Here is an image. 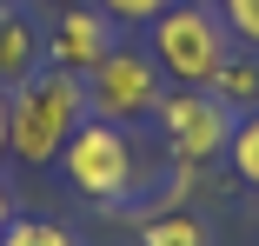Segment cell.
<instances>
[{"label": "cell", "mask_w": 259, "mask_h": 246, "mask_svg": "<svg viewBox=\"0 0 259 246\" xmlns=\"http://www.w3.org/2000/svg\"><path fill=\"white\" fill-rule=\"evenodd\" d=\"M54 167L67 173V186L80 193L87 207H126L133 193H140V180H146L133 127H113V120H100V113H87L73 127V140L60 146Z\"/></svg>", "instance_id": "cell-2"}, {"label": "cell", "mask_w": 259, "mask_h": 246, "mask_svg": "<svg viewBox=\"0 0 259 246\" xmlns=\"http://www.w3.org/2000/svg\"><path fill=\"white\" fill-rule=\"evenodd\" d=\"M0 246H80V233L67 226V220H47V213H14V226H7V239Z\"/></svg>", "instance_id": "cell-10"}, {"label": "cell", "mask_w": 259, "mask_h": 246, "mask_svg": "<svg viewBox=\"0 0 259 246\" xmlns=\"http://www.w3.org/2000/svg\"><path fill=\"white\" fill-rule=\"evenodd\" d=\"M140 246H213V226L186 207H160V213H146Z\"/></svg>", "instance_id": "cell-8"}, {"label": "cell", "mask_w": 259, "mask_h": 246, "mask_svg": "<svg viewBox=\"0 0 259 246\" xmlns=\"http://www.w3.org/2000/svg\"><path fill=\"white\" fill-rule=\"evenodd\" d=\"M7 7H20V0H0V14H7Z\"/></svg>", "instance_id": "cell-17"}, {"label": "cell", "mask_w": 259, "mask_h": 246, "mask_svg": "<svg viewBox=\"0 0 259 246\" xmlns=\"http://www.w3.org/2000/svg\"><path fill=\"white\" fill-rule=\"evenodd\" d=\"M7 113H14V160L20 167H54L73 127L87 120V73H67L47 60L33 80L7 87Z\"/></svg>", "instance_id": "cell-1"}, {"label": "cell", "mask_w": 259, "mask_h": 246, "mask_svg": "<svg viewBox=\"0 0 259 246\" xmlns=\"http://www.w3.org/2000/svg\"><path fill=\"white\" fill-rule=\"evenodd\" d=\"M206 7H220V0H206Z\"/></svg>", "instance_id": "cell-18"}, {"label": "cell", "mask_w": 259, "mask_h": 246, "mask_svg": "<svg viewBox=\"0 0 259 246\" xmlns=\"http://www.w3.org/2000/svg\"><path fill=\"white\" fill-rule=\"evenodd\" d=\"M47 67V33L27 7H7L0 14V87H20Z\"/></svg>", "instance_id": "cell-7"}, {"label": "cell", "mask_w": 259, "mask_h": 246, "mask_svg": "<svg viewBox=\"0 0 259 246\" xmlns=\"http://www.w3.org/2000/svg\"><path fill=\"white\" fill-rule=\"evenodd\" d=\"M153 120H160V133H166L173 167H213L233 146V127H239V113L220 100L213 87H166V100H160Z\"/></svg>", "instance_id": "cell-5"}, {"label": "cell", "mask_w": 259, "mask_h": 246, "mask_svg": "<svg viewBox=\"0 0 259 246\" xmlns=\"http://www.w3.org/2000/svg\"><path fill=\"white\" fill-rule=\"evenodd\" d=\"M226 160H233V173L259 193V113H239V127H233V146H226Z\"/></svg>", "instance_id": "cell-11"}, {"label": "cell", "mask_w": 259, "mask_h": 246, "mask_svg": "<svg viewBox=\"0 0 259 246\" xmlns=\"http://www.w3.org/2000/svg\"><path fill=\"white\" fill-rule=\"evenodd\" d=\"M40 7H67V0H40Z\"/></svg>", "instance_id": "cell-16"}, {"label": "cell", "mask_w": 259, "mask_h": 246, "mask_svg": "<svg viewBox=\"0 0 259 246\" xmlns=\"http://www.w3.org/2000/svg\"><path fill=\"white\" fill-rule=\"evenodd\" d=\"M146 54L160 60V73L173 87H213V73L233 60V33H226L220 7H206V0H173V7L146 27Z\"/></svg>", "instance_id": "cell-3"}, {"label": "cell", "mask_w": 259, "mask_h": 246, "mask_svg": "<svg viewBox=\"0 0 259 246\" xmlns=\"http://www.w3.org/2000/svg\"><path fill=\"white\" fill-rule=\"evenodd\" d=\"M220 20H226L233 47H246V54H259V0H220Z\"/></svg>", "instance_id": "cell-12"}, {"label": "cell", "mask_w": 259, "mask_h": 246, "mask_svg": "<svg viewBox=\"0 0 259 246\" xmlns=\"http://www.w3.org/2000/svg\"><path fill=\"white\" fill-rule=\"evenodd\" d=\"M166 87L173 80L160 73V60H153L146 47H113V54L87 73V113L113 120V127H140V120L160 113Z\"/></svg>", "instance_id": "cell-4"}, {"label": "cell", "mask_w": 259, "mask_h": 246, "mask_svg": "<svg viewBox=\"0 0 259 246\" xmlns=\"http://www.w3.org/2000/svg\"><path fill=\"white\" fill-rule=\"evenodd\" d=\"M7 226H14V186H7V173H0V239H7Z\"/></svg>", "instance_id": "cell-15"}, {"label": "cell", "mask_w": 259, "mask_h": 246, "mask_svg": "<svg viewBox=\"0 0 259 246\" xmlns=\"http://www.w3.org/2000/svg\"><path fill=\"white\" fill-rule=\"evenodd\" d=\"M93 7L107 14L113 27H153V20L173 7V0H93Z\"/></svg>", "instance_id": "cell-13"}, {"label": "cell", "mask_w": 259, "mask_h": 246, "mask_svg": "<svg viewBox=\"0 0 259 246\" xmlns=\"http://www.w3.org/2000/svg\"><path fill=\"white\" fill-rule=\"evenodd\" d=\"M14 160V113H7V87H0V167Z\"/></svg>", "instance_id": "cell-14"}, {"label": "cell", "mask_w": 259, "mask_h": 246, "mask_svg": "<svg viewBox=\"0 0 259 246\" xmlns=\"http://www.w3.org/2000/svg\"><path fill=\"white\" fill-rule=\"evenodd\" d=\"M213 93L233 107V113H259V54H246V47H233V60L213 73Z\"/></svg>", "instance_id": "cell-9"}, {"label": "cell", "mask_w": 259, "mask_h": 246, "mask_svg": "<svg viewBox=\"0 0 259 246\" xmlns=\"http://www.w3.org/2000/svg\"><path fill=\"white\" fill-rule=\"evenodd\" d=\"M120 27L100 14V7H80V0H67V7H54V20H47V60L67 67V73H93L100 60L113 54Z\"/></svg>", "instance_id": "cell-6"}]
</instances>
